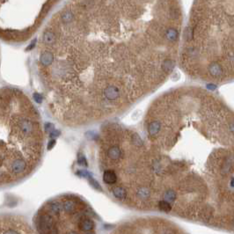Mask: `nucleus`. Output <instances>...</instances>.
Here are the masks:
<instances>
[{
	"mask_svg": "<svg viewBox=\"0 0 234 234\" xmlns=\"http://www.w3.org/2000/svg\"><path fill=\"white\" fill-rule=\"evenodd\" d=\"M102 179H103V181H104V183L106 185L113 186V185H114L117 182L118 176H117V173L115 172L114 170L108 168V169H106L103 172Z\"/></svg>",
	"mask_w": 234,
	"mask_h": 234,
	"instance_id": "f257e3e1",
	"label": "nucleus"
},
{
	"mask_svg": "<svg viewBox=\"0 0 234 234\" xmlns=\"http://www.w3.org/2000/svg\"><path fill=\"white\" fill-rule=\"evenodd\" d=\"M56 40V36L52 31H46L43 34V41L48 45H53Z\"/></svg>",
	"mask_w": 234,
	"mask_h": 234,
	"instance_id": "f03ea898",
	"label": "nucleus"
},
{
	"mask_svg": "<svg viewBox=\"0 0 234 234\" xmlns=\"http://www.w3.org/2000/svg\"><path fill=\"white\" fill-rule=\"evenodd\" d=\"M165 38L169 41H175L178 38V32L174 28H168L165 33Z\"/></svg>",
	"mask_w": 234,
	"mask_h": 234,
	"instance_id": "7ed1b4c3",
	"label": "nucleus"
},
{
	"mask_svg": "<svg viewBox=\"0 0 234 234\" xmlns=\"http://www.w3.org/2000/svg\"><path fill=\"white\" fill-rule=\"evenodd\" d=\"M61 18H62V20L64 24H68V23H70L74 19V14L72 13L71 11L67 10V11H63Z\"/></svg>",
	"mask_w": 234,
	"mask_h": 234,
	"instance_id": "20e7f679",
	"label": "nucleus"
},
{
	"mask_svg": "<svg viewBox=\"0 0 234 234\" xmlns=\"http://www.w3.org/2000/svg\"><path fill=\"white\" fill-rule=\"evenodd\" d=\"M77 162H78V164L80 165H87V164H86V161H85V158H84V155L83 154H81V153H79L78 155H77Z\"/></svg>",
	"mask_w": 234,
	"mask_h": 234,
	"instance_id": "39448f33",
	"label": "nucleus"
},
{
	"mask_svg": "<svg viewBox=\"0 0 234 234\" xmlns=\"http://www.w3.org/2000/svg\"><path fill=\"white\" fill-rule=\"evenodd\" d=\"M33 98H34L35 101L38 102V103H40L42 101V96L40 94H39V93H34L33 94Z\"/></svg>",
	"mask_w": 234,
	"mask_h": 234,
	"instance_id": "423d86ee",
	"label": "nucleus"
},
{
	"mask_svg": "<svg viewBox=\"0 0 234 234\" xmlns=\"http://www.w3.org/2000/svg\"><path fill=\"white\" fill-rule=\"evenodd\" d=\"M53 128H54V125H53V124H51V123H47V124H46V126H45V129H46L47 131H48V130L52 131V130H53Z\"/></svg>",
	"mask_w": 234,
	"mask_h": 234,
	"instance_id": "0eeeda50",
	"label": "nucleus"
},
{
	"mask_svg": "<svg viewBox=\"0 0 234 234\" xmlns=\"http://www.w3.org/2000/svg\"><path fill=\"white\" fill-rule=\"evenodd\" d=\"M55 140H53V141H51L50 143H49V144H48V150H50L53 146H54V144H55Z\"/></svg>",
	"mask_w": 234,
	"mask_h": 234,
	"instance_id": "6e6552de",
	"label": "nucleus"
},
{
	"mask_svg": "<svg viewBox=\"0 0 234 234\" xmlns=\"http://www.w3.org/2000/svg\"><path fill=\"white\" fill-rule=\"evenodd\" d=\"M34 44H35V40H33V41L31 43V45H30L29 47H27V48H26V49H27V50H30V49H31V48H32L34 46Z\"/></svg>",
	"mask_w": 234,
	"mask_h": 234,
	"instance_id": "1a4fd4ad",
	"label": "nucleus"
}]
</instances>
